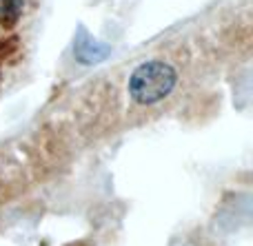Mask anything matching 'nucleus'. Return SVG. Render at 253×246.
<instances>
[{
	"label": "nucleus",
	"instance_id": "7ed1b4c3",
	"mask_svg": "<svg viewBox=\"0 0 253 246\" xmlns=\"http://www.w3.org/2000/svg\"><path fill=\"white\" fill-rule=\"evenodd\" d=\"M25 0H0V22L2 25H13L20 18Z\"/></svg>",
	"mask_w": 253,
	"mask_h": 246
},
{
	"label": "nucleus",
	"instance_id": "f257e3e1",
	"mask_svg": "<svg viewBox=\"0 0 253 246\" xmlns=\"http://www.w3.org/2000/svg\"><path fill=\"white\" fill-rule=\"evenodd\" d=\"M175 87V71L165 62H144L129 80V93L138 105H156Z\"/></svg>",
	"mask_w": 253,
	"mask_h": 246
},
{
	"label": "nucleus",
	"instance_id": "f03ea898",
	"mask_svg": "<svg viewBox=\"0 0 253 246\" xmlns=\"http://www.w3.org/2000/svg\"><path fill=\"white\" fill-rule=\"evenodd\" d=\"M74 51H76V58H78L80 62L91 65V62H100L102 58L107 56V51H109V49H107L105 44H100L98 40H93V38H89V35L83 34L80 38H76Z\"/></svg>",
	"mask_w": 253,
	"mask_h": 246
}]
</instances>
